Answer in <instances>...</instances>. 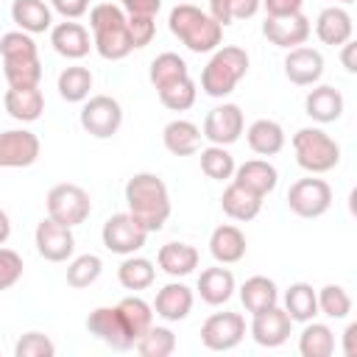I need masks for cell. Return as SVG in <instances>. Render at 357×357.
Returning <instances> with one entry per match:
<instances>
[{"label": "cell", "instance_id": "obj_6", "mask_svg": "<svg viewBox=\"0 0 357 357\" xmlns=\"http://www.w3.org/2000/svg\"><path fill=\"white\" fill-rule=\"evenodd\" d=\"M123 126V106L112 95H92L81 109V128L95 139H109Z\"/></svg>", "mask_w": 357, "mask_h": 357}, {"label": "cell", "instance_id": "obj_47", "mask_svg": "<svg viewBox=\"0 0 357 357\" xmlns=\"http://www.w3.org/2000/svg\"><path fill=\"white\" fill-rule=\"evenodd\" d=\"M22 276V257L14 248L0 245V290H8L20 282Z\"/></svg>", "mask_w": 357, "mask_h": 357}, {"label": "cell", "instance_id": "obj_43", "mask_svg": "<svg viewBox=\"0 0 357 357\" xmlns=\"http://www.w3.org/2000/svg\"><path fill=\"white\" fill-rule=\"evenodd\" d=\"M315 296H318V312H324L326 318L343 321L351 312V296L340 284H326Z\"/></svg>", "mask_w": 357, "mask_h": 357}, {"label": "cell", "instance_id": "obj_53", "mask_svg": "<svg viewBox=\"0 0 357 357\" xmlns=\"http://www.w3.org/2000/svg\"><path fill=\"white\" fill-rule=\"evenodd\" d=\"M209 17L218 22V25H229V22H234L231 20V6H229V0H209Z\"/></svg>", "mask_w": 357, "mask_h": 357}, {"label": "cell", "instance_id": "obj_52", "mask_svg": "<svg viewBox=\"0 0 357 357\" xmlns=\"http://www.w3.org/2000/svg\"><path fill=\"white\" fill-rule=\"evenodd\" d=\"M229 6H231V20H251L259 11L262 0H229Z\"/></svg>", "mask_w": 357, "mask_h": 357}, {"label": "cell", "instance_id": "obj_9", "mask_svg": "<svg viewBox=\"0 0 357 357\" xmlns=\"http://www.w3.org/2000/svg\"><path fill=\"white\" fill-rule=\"evenodd\" d=\"M245 337V318L240 312H212L201 324V343L209 351H229Z\"/></svg>", "mask_w": 357, "mask_h": 357}, {"label": "cell", "instance_id": "obj_57", "mask_svg": "<svg viewBox=\"0 0 357 357\" xmlns=\"http://www.w3.org/2000/svg\"><path fill=\"white\" fill-rule=\"evenodd\" d=\"M337 3H354V0H337Z\"/></svg>", "mask_w": 357, "mask_h": 357}, {"label": "cell", "instance_id": "obj_7", "mask_svg": "<svg viewBox=\"0 0 357 357\" xmlns=\"http://www.w3.org/2000/svg\"><path fill=\"white\" fill-rule=\"evenodd\" d=\"M287 206L298 218H321L332 206V187L324 178H298L287 190Z\"/></svg>", "mask_w": 357, "mask_h": 357}, {"label": "cell", "instance_id": "obj_31", "mask_svg": "<svg viewBox=\"0 0 357 357\" xmlns=\"http://www.w3.org/2000/svg\"><path fill=\"white\" fill-rule=\"evenodd\" d=\"M284 312L290 315V321L307 324L318 315V296L312 290V284L307 282H293L284 290Z\"/></svg>", "mask_w": 357, "mask_h": 357}, {"label": "cell", "instance_id": "obj_55", "mask_svg": "<svg viewBox=\"0 0 357 357\" xmlns=\"http://www.w3.org/2000/svg\"><path fill=\"white\" fill-rule=\"evenodd\" d=\"M354 337H357V324H349L346 332H343V354H346V357H354V354H357Z\"/></svg>", "mask_w": 357, "mask_h": 357}, {"label": "cell", "instance_id": "obj_40", "mask_svg": "<svg viewBox=\"0 0 357 357\" xmlns=\"http://www.w3.org/2000/svg\"><path fill=\"white\" fill-rule=\"evenodd\" d=\"M156 92H159L162 106L170 109V112H187L195 103V98H198V86H195V81L190 75L176 81V84H167V86H162Z\"/></svg>", "mask_w": 357, "mask_h": 357}, {"label": "cell", "instance_id": "obj_13", "mask_svg": "<svg viewBox=\"0 0 357 357\" xmlns=\"http://www.w3.org/2000/svg\"><path fill=\"white\" fill-rule=\"evenodd\" d=\"M39 137L28 128L0 131V167H28L39 159Z\"/></svg>", "mask_w": 357, "mask_h": 357}, {"label": "cell", "instance_id": "obj_17", "mask_svg": "<svg viewBox=\"0 0 357 357\" xmlns=\"http://www.w3.org/2000/svg\"><path fill=\"white\" fill-rule=\"evenodd\" d=\"M192 290L187 287V284H181V282H170V284H165L159 293H156V298H153V312L159 315V318H165V321H184L187 315H190V310H192Z\"/></svg>", "mask_w": 357, "mask_h": 357}, {"label": "cell", "instance_id": "obj_21", "mask_svg": "<svg viewBox=\"0 0 357 357\" xmlns=\"http://www.w3.org/2000/svg\"><path fill=\"white\" fill-rule=\"evenodd\" d=\"M209 254L215 257V262L220 265H234L245 257V234L231 226V223H223L218 226L212 234H209Z\"/></svg>", "mask_w": 357, "mask_h": 357}, {"label": "cell", "instance_id": "obj_2", "mask_svg": "<svg viewBox=\"0 0 357 357\" xmlns=\"http://www.w3.org/2000/svg\"><path fill=\"white\" fill-rule=\"evenodd\" d=\"M167 25H170V33L192 53H212L220 47L223 25H218L209 14H204L190 3L176 6L167 17Z\"/></svg>", "mask_w": 357, "mask_h": 357}, {"label": "cell", "instance_id": "obj_36", "mask_svg": "<svg viewBox=\"0 0 357 357\" xmlns=\"http://www.w3.org/2000/svg\"><path fill=\"white\" fill-rule=\"evenodd\" d=\"M3 75H6L8 86H14V89L39 86L42 61H39V56H33V59H3Z\"/></svg>", "mask_w": 357, "mask_h": 357}, {"label": "cell", "instance_id": "obj_12", "mask_svg": "<svg viewBox=\"0 0 357 357\" xmlns=\"http://www.w3.org/2000/svg\"><path fill=\"white\" fill-rule=\"evenodd\" d=\"M36 251L39 257H45L47 262H67L75 251V237H73V229L53 220V218H45L39 226H36Z\"/></svg>", "mask_w": 357, "mask_h": 357}, {"label": "cell", "instance_id": "obj_48", "mask_svg": "<svg viewBox=\"0 0 357 357\" xmlns=\"http://www.w3.org/2000/svg\"><path fill=\"white\" fill-rule=\"evenodd\" d=\"M126 22V14L120 6L114 3H98L92 6L89 11V28L92 31H100V28H112V25H123Z\"/></svg>", "mask_w": 357, "mask_h": 357}, {"label": "cell", "instance_id": "obj_34", "mask_svg": "<svg viewBox=\"0 0 357 357\" xmlns=\"http://www.w3.org/2000/svg\"><path fill=\"white\" fill-rule=\"evenodd\" d=\"M153 276H156L153 262L145 257H134V254H128L117 268V282L126 290H145L153 284Z\"/></svg>", "mask_w": 357, "mask_h": 357}, {"label": "cell", "instance_id": "obj_3", "mask_svg": "<svg viewBox=\"0 0 357 357\" xmlns=\"http://www.w3.org/2000/svg\"><path fill=\"white\" fill-rule=\"evenodd\" d=\"M248 73V53L237 45H223L212 53L201 73V89L209 98H226Z\"/></svg>", "mask_w": 357, "mask_h": 357}, {"label": "cell", "instance_id": "obj_4", "mask_svg": "<svg viewBox=\"0 0 357 357\" xmlns=\"http://www.w3.org/2000/svg\"><path fill=\"white\" fill-rule=\"evenodd\" d=\"M293 153L307 173H329L340 162V145L324 128H298L293 134Z\"/></svg>", "mask_w": 357, "mask_h": 357}, {"label": "cell", "instance_id": "obj_45", "mask_svg": "<svg viewBox=\"0 0 357 357\" xmlns=\"http://www.w3.org/2000/svg\"><path fill=\"white\" fill-rule=\"evenodd\" d=\"M53 354H56V346L42 332H25L14 346V357H53Z\"/></svg>", "mask_w": 357, "mask_h": 357}, {"label": "cell", "instance_id": "obj_42", "mask_svg": "<svg viewBox=\"0 0 357 357\" xmlns=\"http://www.w3.org/2000/svg\"><path fill=\"white\" fill-rule=\"evenodd\" d=\"M100 271H103V262H100L98 254H81V257H75L67 265V284L70 287H78V290L81 287H89V284L98 282Z\"/></svg>", "mask_w": 357, "mask_h": 357}, {"label": "cell", "instance_id": "obj_18", "mask_svg": "<svg viewBox=\"0 0 357 357\" xmlns=\"http://www.w3.org/2000/svg\"><path fill=\"white\" fill-rule=\"evenodd\" d=\"M315 33L324 45H332V47H340L343 42L351 39L354 33V22H351V14L340 6H329L318 14L315 20Z\"/></svg>", "mask_w": 357, "mask_h": 357}, {"label": "cell", "instance_id": "obj_16", "mask_svg": "<svg viewBox=\"0 0 357 357\" xmlns=\"http://www.w3.org/2000/svg\"><path fill=\"white\" fill-rule=\"evenodd\" d=\"M284 75L290 84L296 86H312L321 75H324V56L315 47H290V53L284 56Z\"/></svg>", "mask_w": 357, "mask_h": 357}, {"label": "cell", "instance_id": "obj_5", "mask_svg": "<svg viewBox=\"0 0 357 357\" xmlns=\"http://www.w3.org/2000/svg\"><path fill=\"white\" fill-rule=\"evenodd\" d=\"M47 218L64 223V226H78L89 218L92 212V201H89V192L78 184H56L50 192H47Z\"/></svg>", "mask_w": 357, "mask_h": 357}, {"label": "cell", "instance_id": "obj_49", "mask_svg": "<svg viewBox=\"0 0 357 357\" xmlns=\"http://www.w3.org/2000/svg\"><path fill=\"white\" fill-rule=\"evenodd\" d=\"M268 17H290V14H298L304 0H262Z\"/></svg>", "mask_w": 357, "mask_h": 357}, {"label": "cell", "instance_id": "obj_8", "mask_svg": "<svg viewBox=\"0 0 357 357\" xmlns=\"http://www.w3.org/2000/svg\"><path fill=\"white\" fill-rule=\"evenodd\" d=\"M86 332L92 337H98L100 343H106L114 351H128L134 349V337L120 315L117 307H95L86 315Z\"/></svg>", "mask_w": 357, "mask_h": 357}, {"label": "cell", "instance_id": "obj_28", "mask_svg": "<svg viewBox=\"0 0 357 357\" xmlns=\"http://www.w3.org/2000/svg\"><path fill=\"white\" fill-rule=\"evenodd\" d=\"M11 20L25 33H45L53 25L50 6L45 0H14L11 3Z\"/></svg>", "mask_w": 357, "mask_h": 357}, {"label": "cell", "instance_id": "obj_30", "mask_svg": "<svg viewBox=\"0 0 357 357\" xmlns=\"http://www.w3.org/2000/svg\"><path fill=\"white\" fill-rule=\"evenodd\" d=\"M162 142L173 156H190L201 145V128L190 120H170L162 131Z\"/></svg>", "mask_w": 357, "mask_h": 357}, {"label": "cell", "instance_id": "obj_51", "mask_svg": "<svg viewBox=\"0 0 357 357\" xmlns=\"http://www.w3.org/2000/svg\"><path fill=\"white\" fill-rule=\"evenodd\" d=\"M120 8H126L128 14H148V17H156V11L162 8V0H120Z\"/></svg>", "mask_w": 357, "mask_h": 357}, {"label": "cell", "instance_id": "obj_32", "mask_svg": "<svg viewBox=\"0 0 357 357\" xmlns=\"http://www.w3.org/2000/svg\"><path fill=\"white\" fill-rule=\"evenodd\" d=\"M92 33H95V39H92L95 50L109 61H120L134 50L131 36L126 31V22L123 25H112V28H100V31H92Z\"/></svg>", "mask_w": 357, "mask_h": 357}, {"label": "cell", "instance_id": "obj_39", "mask_svg": "<svg viewBox=\"0 0 357 357\" xmlns=\"http://www.w3.org/2000/svg\"><path fill=\"white\" fill-rule=\"evenodd\" d=\"M134 349L142 357H170L176 351V335L167 326H148V332H142L134 343Z\"/></svg>", "mask_w": 357, "mask_h": 357}, {"label": "cell", "instance_id": "obj_29", "mask_svg": "<svg viewBox=\"0 0 357 357\" xmlns=\"http://www.w3.org/2000/svg\"><path fill=\"white\" fill-rule=\"evenodd\" d=\"M245 139H248V148L254 153H259V156H273V153H279L284 148L282 126L276 120H268V117L254 120L248 126V131H245Z\"/></svg>", "mask_w": 357, "mask_h": 357}, {"label": "cell", "instance_id": "obj_24", "mask_svg": "<svg viewBox=\"0 0 357 357\" xmlns=\"http://www.w3.org/2000/svg\"><path fill=\"white\" fill-rule=\"evenodd\" d=\"M343 95L340 89L324 84V86H315L310 89V95L304 98V109L307 114L315 120V123H335L340 114H343Z\"/></svg>", "mask_w": 357, "mask_h": 357}, {"label": "cell", "instance_id": "obj_37", "mask_svg": "<svg viewBox=\"0 0 357 357\" xmlns=\"http://www.w3.org/2000/svg\"><path fill=\"white\" fill-rule=\"evenodd\" d=\"M117 310H120V315H123V321H126V326H128L134 343H137V337H139L142 332H148V326L153 324V307H151L145 298H139V296H126V298L117 304Z\"/></svg>", "mask_w": 357, "mask_h": 357}, {"label": "cell", "instance_id": "obj_27", "mask_svg": "<svg viewBox=\"0 0 357 357\" xmlns=\"http://www.w3.org/2000/svg\"><path fill=\"white\" fill-rule=\"evenodd\" d=\"M240 301H243V307H245L251 315H257V312L271 310V307L279 304V287H276V282L268 279V276H251V279H245L243 287H240Z\"/></svg>", "mask_w": 357, "mask_h": 357}, {"label": "cell", "instance_id": "obj_38", "mask_svg": "<svg viewBox=\"0 0 357 357\" xmlns=\"http://www.w3.org/2000/svg\"><path fill=\"white\" fill-rule=\"evenodd\" d=\"M89 89H92V73L86 67H64L61 75H59V95L67 100V103H81L89 98Z\"/></svg>", "mask_w": 357, "mask_h": 357}, {"label": "cell", "instance_id": "obj_19", "mask_svg": "<svg viewBox=\"0 0 357 357\" xmlns=\"http://www.w3.org/2000/svg\"><path fill=\"white\" fill-rule=\"evenodd\" d=\"M50 45L64 59H84L92 47L89 31L81 22H59L56 28H50Z\"/></svg>", "mask_w": 357, "mask_h": 357}, {"label": "cell", "instance_id": "obj_33", "mask_svg": "<svg viewBox=\"0 0 357 357\" xmlns=\"http://www.w3.org/2000/svg\"><path fill=\"white\" fill-rule=\"evenodd\" d=\"M298 351H301V357H332L335 332L326 324L307 321V326L298 335Z\"/></svg>", "mask_w": 357, "mask_h": 357}, {"label": "cell", "instance_id": "obj_1", "mask_svg": "<svg viewBox=\"0 0 357 357\" xmlns=\"http://www.w3.org/2000/svg\"><path fill=\"white\" fill-rule=\"evenodd\" d=\"M126 204L148 234L159 231L170 218V192L156 173H134L126 184Z\"/></svg>", "mask_w": 357, "mask_h": 357}, {"label": "cell", "instance_id": "obj_50", "mask_svg": "<svg viewBox=\"0 0 357 357\" xmlns=\"http://www.w3.org/2000/svg\"><path fill=\"white\" fill-rule=\"evenodd\" d=\"M50 6L64 17V20H78L86 14L89 0H50Z\"/></svg>", "mask_w": 357, "mask_h": 357}, {"label": "cell", "instance_id": "obj_11", "mask_svg": "<svg viewBox=\"0 0 357 357\" xmlns=\"http://www.w3.org/2000/svg\"><path fill=\"white\" fill-rule=\"evenodd\" d=\"M243 128H245L243 109L237 103H220V106L209 109V114L204 117L201 137H206L212 145H231L240 139Z\"/></svg>", "mask_w": 357, "mask_h": 357}, {"label": "cell", "instance_id": "obj_22", "mask_svg": "<svg viewBox=\"0 0 357 357\" xmlns=\"http://www.w3.org/2000/svg\"><path fill=\"white\" fill-rule=\"evenodd\" d=\"M3 106L6 112L20 120V123H33L42 117L45 112V95L39 92V86H25V89H14L8 86L6 98H3Z\"/></svg>", "mask_w": 357, "mask_h": 357}, {"label": "cell", "instance_id": "obj_23", "mask_svg": "<svg viewBox=\"0 0 357 357\" xmlns=\"http://www.w3.org/2000/svg\"><path fill=\"white\" fill-rule=\"evenodd\" d=\"M198 293L201 301L209 307H220L234 296V273L229 268H204L198 276Z\"/></svg>", "mask_w": 357, "mask_h": 357}, {"label": "cell", "instance_id": "obj_20", "mask_svg": "<svg viewBox=\"0 0 357 357\" xmlns=\"http://www.w3.org/2000/svg\"><path fill=\"white\" fill-rule=\"evenodd\" d=\"M234 181H237L240 187H245V190H251V192H257V195L265 198L268 192L276 190L279 173H276V167H273L271 162H265V159H248V162H243L240 167H234Z\"/></svg>", "mask_w": 357, "mask_h": 357}, {"label": "cell", "instance_id": "obj_26", "mask_svg": "<svg viewBox=\"0 0 357 357\" xmlns=\"http://www.w3.org/2000/svg\"><path fill=\"white\" fill-rule=\"evenodd\" d=\"M220 206L231 220H254L262 209V195H257V192L240 187L237 181H231L220 195Z\"/></svg>", "mask_w": 357, "mask_h": 357}, {"label": "cell", "instance_id": "obj_35", "mask_svg": "<svg viewBox=\"0 0 357 357\" xmlns=\"http://www.w3.org/2000/svg\"><path fill=\"white\" fill-rule=\"evenodd\" d=\"M187 75H190V67L178 53H159L151 61V73H148V78H151V84L156 89H162L167 84H176L181 78H187Z\"/></svg>", "mask_w": 357, "mask_h": 357}, {"label": "cell", "instance_id": "obj_56", "mask_svg": "<svg viewBox=\"0 0 357 357\" xmlns=\"http://www.w3.org/2000/svg\"><path fill=\"white\" fill-rule=\"evenodd\" d=\"M8 237H11V220H8V215L0 209V245H3Z\"/></svg>", "mask_w": 357, "mask_h": 357}, {"label": "cell", "instance_id": "obj_15", "mask_svg": "<svg viewBox=\"0 0 357 357\" xmlns=\"http://www.w3.org/2000/svg\"><path fill=\"white\" fill-rule=\"evenodd\" d=\"M290 329H293V321L279 304L271 307V310L257 312L254 321H251V337L265 349H276V346L287 343Z\"/></svg>", "mask_w": 357, "mask_h": 357}, {"label": "cell", "instance_id": "obj_46", "mask_svg": "<svg viewBox=\"0 0 357 357\" xmlns=\"http://www.w3.org/2000/svg\"><path fill=\"white\" fill-rule=\"evenodd\" d=\"M126 31H128L134 47H148L156 36V20L148 17V14H128L126 17Z\"/></svg>", "mask_w": 357, "mask_h": 357}, {"label": "cell", "instance_id": "obj_10", "mask_svg": "<svg viewBox=\"0 0 357 357\" xmlns=\"http://www.w3.org/2000/svg\"><path fill=\"white\" fill-rule=\"evenodd\" d=\"M100 240H103V245H106L112 254L128 257V254H134V251H139V248L145 245L148 231L131 218V212H117V215H112V218L103 223Z\"/></svg>", "mask_w": 357, "mask_h": 357}, {"label": "cell", "instance_id": "obj_14", "mask_svg": "<svg viewBox=\"0 0 357 357\" xmlns=\"http://www.w3.org/2000/svg\"><path fill=\"white\" fill-rule=\"evenodd\" d=\"M310 20L298 11V14H290V17H265L262 22V36L276 45V47H298L307 42L310 36Z\"/></svg>", "mask_w": 357, "mask_h": 357}, {"label": "cell", "instance_id": "obj_54", "mask_svg": "<svg viewBox=\"0 0 357 357\" xmlns=\"http://www.w3.org/2000/svg\"><path fill=\"white\" fill-rule=\"evenodd\" d=\"M340 47H343V50H340V61H343L346 73H357V59H354V53H357V45L349 39V42H343Z\"/></svg>", "mask_w": 357, "mask_h": 357}, {"label": "cell", "instance_id": "obj_44", "mask_svg": "<svg viewBox=\"0 0 357 357\" xmlns=\"http://www.w3.org/2000/svg\"><path fill=\"white\" fill-rule=\"evenodd\" d=\"M0 56L3 59H33L39 56L36 42L25 31H8L0 36Z\"/></svg>", "mask_w": 357, "mask_h": 357}, {"label": "cell", "instance_id": "obj_25", "mask_svg": "<svg viewBox=\"0 0 357 357\" xmlns=\"http://www.w3.org/2000/svg\"><path fill=\"white\" fill-rule=\"evenodd\" d=\"M156 262L167 276H187L198 268L201 254L190 243H165L156 254Z\"/></svg>", "mask_w": 357, "mask_h": 357}, {"label": "cell", "instance_id": "obj_41", "mask_svg": "<svg viewBox=\"0 0 357 357\" xmlns=\"http://www.w3.org/2000/svg\"><path fill=\"white\" fill-rule=\"evenodd\" d=\"M234 156L226 151V145H209L201 151V170L215 178V181H223V178H231L234 176Z\"/></svg>", "mask_w": 357, "mask_h": 357}]
</instances>
